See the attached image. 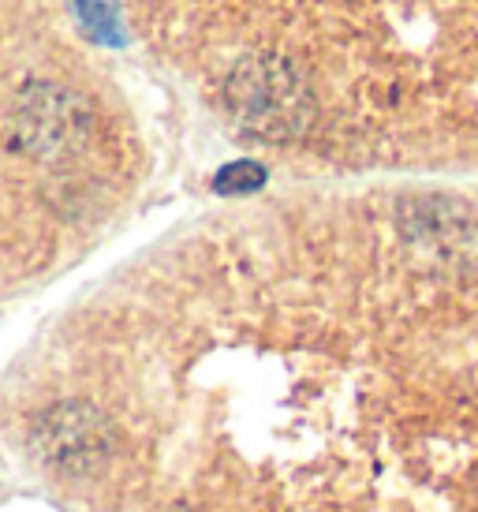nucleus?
Returning a JSON list of instances; mask_svg holds the SVG:
<instances>
[{"label":"nucleus","mask_w":478,"mask_h":512,"mask_svg":"<svg viewBox=\"0 0 478 512\" xmlns=\"http://www.w3.org/2000/svg\"><path fill=\"white\" fill-rule=\"evenodd\" d=\"M225 109L254 139L292 143L314 120V94L288 57L251 53L228 75Z\"/></svg>","instance_id":"1"},{"label":"nucleus","mask_w":478,"mask_h":512,"mask_svg":"<svg viewBox=\"0 0 478 512\" xmlns=\"http://www.w3.org/2000/svg\"><path fill=\"white\" fill-rule=\"evenodd\" d=\"M266 184V169L254 165V161H239V165H225L213 180V191L217 195H247V191H258Z\"/></svg>","instance_id":"2"}]
</instances>
